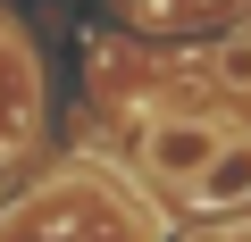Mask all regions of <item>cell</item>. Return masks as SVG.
<instances>
[{
    "label": "cell",
    "instance_id": "cell-1",
    "mask_svg": "<svg viewBox=\"0 0 251 242\" xmlns=\"http://www.w3.org/2000/svg\"><path fill=\"white\" fill-rule=\"evenodd\" d=\"M42 134V59L17 34V17L0 9V167H17Z\"/></svg>",
    "mask_w": 251,
    "mask_h": 242
},
{
    "label": "cell",
    "instance_id": "cell-2",
    "mask_svg": "<svg viewBox=\"0 0 251 242\" xmlns=\"http://www.w3.org/2000/svg\"><path fill=\"white\" fill-rule=\"evenodd\" d=\"M226 151V126H209V117H159V126H143V167L151 184H201V167Z\"/></svg>",
    "mask_w": 251,
    "mask_h": 242
},
{
    "label": "cell",
    "instance_id": "cell-3",
    "mask_svg": "<svg viewBox=\"0 0 251 242\" xmlns=\"http://www.w3.org/2000/svg\"><path fill=\"white\" fill-rule=\"evenodd\" d=\"M209 209H234V200H251V142H226L209 167H201V184H193Z\"/></svg>",
    "mask_w": 251,
    "mask_h": 242
},
{
    "label": "cell",
    "instance_id": "cell-4",
    "mask_svg": "<svg viewBox=\"0 0 251 242\" xmlns=\"http://www.w3.org/2000/svg\"><path fill=\"white\" fill-rule=\"evenodd\" d=\"M218 75H226L234 92H251V34H234V42L218 50Z\"/></svg>",
    "mask_w": 251,
    "mask_h": 242
},
{
    "label": "cell",
    "instance_id": "cell-5",
    "mask_svg": "<svg viewBox=\"0 0 251 242\" xmlns=\"http://www.w3.org/2000/svg\"><path fill=\"white\" fill-rule=\"evenodd\" d=\"M226 9H234V0H159V17H176V25H209Z\"/></svg>",
    "mask_w": 251,
    "mask_h": 242
}]
</instances>
